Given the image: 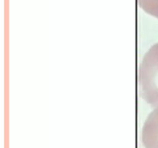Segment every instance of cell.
<instances>
[{
  "label": "cell",
  "instance_id": "cell-2",
  "mask_svg": "<svg viewBox=\"0 0 158 148\" xmlns=\"http://www.w3.org/2000/svg\"><path fill=\"white\" fill-rule=\"evenodd\" d=\"M145 148H158V106L148 116L142 129Z\"/></svg>",
  "mask_w": 158,
  "mask_h": 148
},
{
  "label": "cell",
  "instance_id": "cell-1",
  "mask_svg": "<svg viewBox=\"0 0 158 148\" xmlns=\"http://www.w3.org/2000/svg\"><path fill=\"white\" fill-rule=\"evenodd\" d=\"M142 97L152 106H158V43L145 54L139 71Z\"/></svg>",
  "mask_w": 158,
  "mask_h": 148
},
{
  "label": "cell",
  "instance_id": "cell-3",
  "mask_svg": "<svg viewBox=\"0 0 158 148\" xmlns=\"http://www.w3.org/2000/svg\"><path fill=\"white\" fill-rule=\"evenodd\" d=\"M138 3L147 13L158 18V0H138Z\"/></svg>",
  "mask_w": 158,
  "mask_h": 148
}]
</instances>
